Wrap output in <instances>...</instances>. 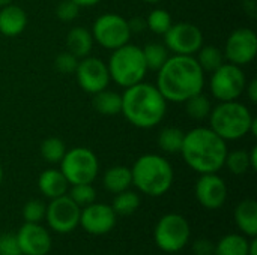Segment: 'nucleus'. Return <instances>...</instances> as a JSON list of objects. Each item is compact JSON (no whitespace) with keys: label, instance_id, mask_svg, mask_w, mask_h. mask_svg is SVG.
Returning <instances> with one entry per match:
<instances>
[{"label":"nucleus","instance_id":"1","mask_svg":"<svg viewBox=\"0 0 257 255\" xmlns=\"http://www.w3.org/2000/svg\"><path fill=\"white\" fill-rule=\"evenodd\" d=\"M157 72L155 86L167 102L182 104L203 90L205 72L194 56L173 54Z\"/></svg>","mask_w":257,"mask_h":255},{"label":"nucleus","instance_id":"2","mask_svg":"<svg viewBox=\"0 0 257 255\" xmlns=\"http://www.w3.org/2000/svg\"><path fill=\"white\" fill-rule=\"evenodd\" d=\"M227 152V144L221 137L211 128L199 126L184 135L179 153L191 170L206 174L218 173L224 167Z\"/></svg>","mask_w":257,"mask_h":255},{"label":"nucleus","instance_id":"3","mask_svg":"<svg viewBox=\"0 0 257 255\" xmlns=\"http://www.w3.org/2000/svg\"><path fill=\"white\" fill-rule=\"evenodd\" d=\"M167 111V101L155 84L137 83L122 93V110L125 119L136 128L151 129L158 126Z\"/></svg>","mask_w":257,"mask_h":255},{"label":"nucleus","instance_id":"4","mask_svg":"<svg viewBox=\"0 0 257 255\" xmlns=\"http://www.w3.org/2000/svg\"><path fill=\"white\" fill-rule=\"evenodd\" d=\"M133 185L149 197L164 195L173 185L175 173L170 162L157 153L140 156L133 168Z\"/></svg>","mask_w":257,"mask_h":255},{"label":"nucleus","instance_id":"5","mask_svg":"<svg viewBox=\"0 0 257 255\" xmlns=\"http://www.w3.org/2000/svg\"><path fill=\"white\" fill-rule=\"evenodd\" d=\"M251 111L241 102L224 101L209 113V128L224 141L241 140L250 131L253 122Z\"/></svg>","mask_w":257,"mask_h":255},{"label":"nucleus","instance_id":"6","mask_svg":"<svg viewBox=\"0 0 257 255\" xmlns=\"http://www.w3.org/2000/svg\"><path fill=\"white\" fill-rule=\"evenodd\" d=\"M107 68L110 80L123 89L143 81L146 72L149 71L142 48L130 42L111 51Z\"/></svg>","mask_w":257,"mask_h":255},{"label":"nucleus","instance_id":"7","mask_svg":"<svg viewBox=\"0 0 257 255\" xmlns=\"http://www.w3.org/2000/svg\"><path fill=\"white\" fill-rule=\"evenodd\" d=\"M60 164V171L69 185L92 183L99 171L96 155L87 147H74L66 150Z\"/></svg>","mask_w":257,"mask_h":255},{"label":"nucleus","instance_id":"8","mask_svg":"<svg viewBox=\"0 0 257 255\" xmlns=\"http://www.w3.org/2000/svg\"><path fill=\"white\" fill-rule=\"evenodd\" d=\"M191 236L188 221L178 213L164 215L155 225L154 239L157 246L169 254L179 252L185 248Z\"/></svg>","mask_w":257,"mask_h":255},{"label":"nucleus","instance_id":"9","mask_svg":"<svg viewBox=\"0 0 257 255\" xmlns=\"http://www.w3.org/2000/svg\"><path fill=\"white\" fill-rule=\"evenodd\" d=\"M92 38L105 50H116L131 39V30L128 26V20H125L119 14L107 12L99 15L92 26Z\"/></svg>","mask_w":257,"mask_h":255},{"label":"nucleus","instance_id":"10","mask_svg":"<svg viewBox=\"0 0 257 255\" xmlns=\"http://www.w3.org/2000/svg\"><path fill=\"white\" fill-rule=\"evenodd\" d=\"M247 86L245 74L241 66L233 63H223L214 72H211V93L220 102L224 101H236L244 92Z\"/></svg>","mask_w":257,"mask_h":255},{"label":"nucleus","instance_id":"11","mask_svg":"<svg viewBox=\"0 0 257 255\" xmlns=\"http://www.w3.org/2000/svg\"><path fill=\"white\" fill-rule=\"evenodd\" d=\"M80 212L81 207L74 203L69 195L65 194L57 198H53L47 204L45 221L53 231L66 234L77 228L80 222Z\"/></svg>","mask_w":257,"mask_h":255},{"label":"nucleus","instance_id":"12","mask_svg":"<svg viewBox=\"0 0 257 255\" xmlns=\"http://www.w3.org/2000/svg\"><path fill=\"white\" fill-rule=\"evenodd\" d=\"M164 45L173 54L194 56L203 45V33L193 23H176L164 33Z\"/></svg>","mask_w":257,"mask_h":255},{"label":"nucleus","instance_id":"13","mask_svg":"<svg viewBox=\"0 0 257 255\" xmlns=\"http://www.w3.org/2000/svg\"><path fill=\"white\" fill-rule=\"evenodd\" d=\"M257 56V35L248 27L235 29L224 45V59L236 66L251 63Z\"/></svg>","mask_w":257,"mask_h":255},{"label":"nucleus","instance_id":"14","mask_svg":"<svg viewBox=\"0 0 257 255\" xmlns=\"http://www.w3.org/2000/svg\"><path fill=\"white\" fill-rule=\"evenodd\" d=\"M74 74L77 75V81L80 87L90 95H95L107 89L111 81L107 63L92 56H86L80 59Z\"/></svg>","mask_w":257,"mask_h":255},{"label":"nucleus","instance_id":"15","mask_svg":"<svg viewBox=\"0 0 257 255\" xmlns=\"http://www.w3.org/2000/svg\"><path fill=\"white\" fill-rule=\"evenodd\" d=\"M117 215L114 213L113 207L104 203H92L81 209L80 212V222L78 225L83 230L93 236H101L113 230L116 225Z\"/></svg>","mask_w":257,"mask_h":255},{"label":"nucleus","instance_id":"16","mask_svg":"<svg viewBox=\"0 0 257 255\" xmlns=\"http://www.w3.org/2000/svg\"><path fill=\"white\" fill-rule=\"evenodd\" d=\"M196 198L205 209H220L227 200L226 182L217 173L202 174L196 183Z\"/></svg>","mask_w":257,"mask_h":255},{"label":"nucleus","instance_id":"17","mask_svg":"<svg viewBox=\"0 0 257 255\" xmlns=\"http://www.w3.org/2000/svg\"><path fill=\"white\" fill-rule=\"evenodd\" d=\"M23 255H47L51 249V236L39 224L24 222L15 234Z\"/></svg>","mask_w":257,"mask_h":255},{"label":"nucleus","instance_id":"18","mask_svg":"<svg viewBox=\"0 0 257 255\" xmlns=\"http://www.w3.org/2000/svg\"><path fill=\"white\" fill-rule=\"evenodd\" d=\"M27 27V14L14 3L0 8V33L3 36H18Z\"/></svg>","mask_w":257,"mask_h":255},{"label":"nucleus","instance_id":"19","mask_svg":"<svg viewBox=\"0 0 257 255\" xmlns=\"http://www.w3.org/2000/svg\"><path fill=\"white\" fill-rule=\"evenodd\" d=\"M38 188L44 197L53 200L60 195H65L68 192L69 183L60 170L48 168L41 173L38 179Z\"/></svg>","mask_w":257,"mask_h":255},{"label":"nucleus","instance_id":"20","mask_svg":"<svg viewBox=\"0 0 257 255\" xmlns=\"http://www.w3.org/2000/svg\"><path fill=\"white\" fill-rule=\"evenodd\" d=\"M235 222L238 228L248 237L257 236V203L254 200H242L235 209Z\"/></svg>","mask_w":257,"mask_h":255},{"label":"nucleus","instance_id":"21","mask_svg":"<svg viewBox=\"0 0 257 255\" xmlns=\"http://www.w3.org/2000/svg\"><path fill=\"white\" fill-rule=\"evenodd\" d=\"M93 47L92 33L81 26L72 27L66 35V48L72 53L77 59H83L90 54Z\"/></svg>","mask_w":257,"mask_h":255},{"label":"nucleus","instance_id":"22","mask_svg":"<svg viewBox=\"0 0 257 255\" xmlns=\"http://www.w3.org/2000/svg\"><path fill=\"white\" fill-rule=\"evenodd\" d=\"M102 185L111 194H119L122 191L130 189V186L133 185L131 168L125 165L110 167L102 176Z\"/></svg>","mask_w":257,"mask_h":255},{"label":"nucleus","instance_id":"23","mask_svg":"<svg viewBox=\"0 0 257 255\" xmlns=\"http://www.w3.org/2000/svg\"><path fill=\"white\" fill-rule=\"evenodd\" d=\"M93 107L99 114L116 116L122 110V95L117 92L104 89L93 95Z\"/></svg>","mask_w":257,"mask_h":255},{"label":"nucleus","instance_id":"24","mask_svg":"<svg viewBox=\"0 0 257 255\" xmlns=\"http://www.w3.org/2000/svg\"><path fill=\"white\" fill-rule=\"evenodd\" d=\"M248 239L241 234H227L217 245L214 255H248Z\"/></svg>","mask_w":257,"mask_h":255},{"label":"nucleus","instance_id":"25","mask_svg":"<svg viewBox=\"0 0 257 255\" xmlns=\"http://www.w3.org/2000/svg\"><path fill=\"white\" fill-rule=\"evenodd\" d=\"M185 132L176 126H167L158 134V146L166 153H179Z\"/></svg>","mask_w":257,"mask_h":255},{"label":"nucleus","instance_id":"26","mask_svg":"<svg viewBox=\"0 0 257 255\" xmlns=\"http://www.w3.org/2000/svg\"><path fill=\"white\" fill-rule=\"evenodd\" d=\"M203 72H214L224 63V54L215 45H202L196 57Z\"/></svg>","mask_w":257,"mask_h":255},{"label":"nucleus","instance_id":"27","mask_svg":"<svg viewBox=\"0 0 257 255\" xmlns=\"http://www.w3.org/2000/svg\"><path fill=\"white\" fill-rule=\"evenodd\" d=\"M142 51H143L146 66L151 71H158L166 63V60L169 59V50L166 48V45L158 44V42L146 44L142 48Z\"/></svg>","mask_w":257,"mask_h":255},{"label":"nucleus","instance_id":"28","mask_svg":"<svg viewBox=\"0 0 257 255\" xmlns=\"http://www.w3.org/2000/svg\"><path fill=\"white\" fill-rule=\"evenodd\" d=\"M139 206H140V197L136 192L130 191V189L116 194V197L113 200V204H111L114 213L120 215V216L133 215L139 209Z\"/></svg>","mask_w":257,"mask_h":255},{"label":"nucleus","instance_id":"29","mask_svg":"<svg viewBox=\"0 0 257 255\" xmlns=\"http://www.w3.org/2000/svg\"><path fill=\"white\" fill-rule=\"evenodd\" d=\"M185 107H187V113L191 119L194 120H205L209 117V113L212 110L211 107V102L208 99L206 95H203L202 92L188 98L185 102Z\"/></svg>","mask_w":257,"mask_h":255},{"label":"nucleus","instance_id":"30","mask_svg":"<svg viewBox=\"0 0 257 255\" xmlns=\"http://www.w3.org/2000/svg\"><path fill=\"white\" fill-rule=\"evenodd\" d=\"M66 153V146L63 140L57 137H48L41 143V155L48 164H59Z\"/></svg>","mask_w":257,"mask_h":255},{"label":"nucleus","instance_id":"31","mask_svg":"<svg viewBox=\"0 0 257 255\" xmlns=\"http://www.w3.org/2000/svg\"><path fill=\"white\" fill-rule=\"evenodd\" d=\"M224 167H227V170L235 174V176H242L245 174L248 170H251L250 165V156L247 150H233V152H227L226 159H224Z\"/></svg>","mask_w":257,"mask_h":255},{"label":"nucleus","instance_id":"32","mask_svg":"<svg viewBox=\"0 0 257 255\" xmlns=\"http://www.w3.org/2000/svg\"><path fill=\"white\" fill-rule=\"evenodd\" d=\"M172 24H173L172 15L166 9H161V8L151 11L146 18V29L154 32L155 35H164L170 29Z\"/></svg>","mask_w":257,"mask_h":255},{"label":"nucleus","instance_id":"33","mask_svg":"<svg viewBox=\"0 0 257 255\" xmlns=\"http://www.w3.org/2000/svg\"><path fill=\"white\" fill-rule=\"evenodd\" d=\"M71 200L77 203L80 207H84L87 204H92L96 200V191L92 186V183H78V185H71L69 194Z\"/></svg>","mask_w":257,"mask_h":255},{"label":"nucleus","instance_id":"34","mask_svg":"<svg viewBox=\"0 0 257 255\" xmlns=\"http://www.w3.org/2000/svg\"><path fill=\"white\" fill-rule=\"evenodd\" d=\"M45 210H47V206L41 200H36V198L29 200L23 207L24 222L39 224L42 219H45Z\"/></svg>","mask_w":257,"mask_h":255},{"label":"nucleus","instance_id":"35","mask_svg":"<svg viewBox=\"0 0 257 255\" xmlns=\"http://www.w3.org/2000/svg\"><path fill=\"white\" fill-rule=\"evenodd\" d=\"M78 60L72 53L62 51L60 54H57V57L54 59V68L60 72V74H74L78 65Z\"/></svg>","mask_w":257,"mask_h":255},{"label":"nucleus","instance_id":"36","mask_svg":"<svg viewBox=\"0 0 257 255\" xmlns=\"http://www.w3.org/2000/svg\"><path fill=\"white\" fill-rule=\"evenodd\" d=\"M78 14H80V6H77L72 0H60L56 8V17L63 23L74 21L78 17Z\"/></svg>","mask_w":257,"mask_h":255},{"label":"nucleus","instance_id":"37","mask_svg":"<svg viewBox=\"0 0 257 255\" xmlns=\"http://www.w3.org/2000/svg\"><path fill=\"white\" fill-rule=\"evenodd\" d=\"M0 255H21L15 234L6 233L0 236Z\"/></svg>","mask_w":257,"mask_h":255},{"label":"nucleus","instance_id":"38","mask_svg":"<svg viewBox=\"0 0 257 255\" xmlns=\"http://www.w3.org/2000/svg\"><path fill=\"white\" fill-rule=\"evenodd\" d=\"M193 252L196 255H214L215 245L206 239H199L193 245Z\"/></svg>","mask_w":257,"mask_h":255},{"label":"nucleus","instance_id":"39","mask_svg":"<svg viewBox=\"0 0 257 255\" xmlns=\"http://www.w3.org/2000/svg\"><path fill=\"white\" fill-rule=\"evenodd\" d=\"M128 26H130L131 33H140V32H143L146 29V20L137 17V18L128 20Z\"/></svg>","mask_w":257,"mask_h":255},{"label":"nucleus","instance_id":"40","mask_svg":"<svg viewBox=\"0 0 257 255\" xmlns=\"http://www.w3.org/2000/svg\"><path fill=\"white\" fill-rule=\"evenodd\" d=\"M245 92H247V96L250 98L251 102H257V80H251L250 83H247L245 86Z\"/></svg>","mask_w":257,"mask_h":255},{"label":"nucleus","instance_id":"41","mask_svg":"<svg viewBox=\"0 0 257 255\" xmlns=\"http://www.w3.org/2000/svg\"><path fill=\"white\" fill-rule=\"evenodd\" d=\"M248 156H250V165H251V170L254 171L257 170V147H251V150L248 152Z\"/></svg>","mask_w":257,"mask_h":255},{"label":"nucleus","instance_id":"42","mask_svg":"<svg viewBox=\"0 0 257 255\" xmlns=\"http://www.w3.org/2000/svg\"><path fill=\"white\" fill-rule=\"evenodd\" d=\"M77 6H80V8H90V6H95V5H98L101 0H72Z\"/></svg>","mask_w":257,"mask_h":255},{"label":"nucleus","instance_id":"43","mask_svg":"<svg viewBox=\"0 0 257 255\" xmlns=\"http://www.w3.org/2000/svg\"><path fill=\"white\" fill-rule=\"evenodd\" d=\"M251 240L248 242V255H257V240L256 237H250Z\"/></svg>","mask_w":257,"mask_h":255},{"label":"nucleus","instance_id":"44","mask_svg":"<svg viewBox=\"0 0 257 255\" xmlns=\"http://www.w3.org/2000/svg\"><path fill=\"white\" fill-rule=\"evenodd\" d=\"M248 134H251L253 137H257V119L256 117H253V122H251V125H250V131H248Z\"/></svg>","mask_w":257,"mask_h":255},{"label":"nucleus","instance_id":"45","mask_svg":"<svg viewBox=\"0 0 257 255\" xmlns=\"http://www.w3.org/2000/svg\"><path fill=\"white\" fill-rule=\"evenodd\" d=\"M14 0H0V8H3V6H6V5H11Z\"/></svg>","mask_w":257,"mask_h":255},{"label":"nucleus","instance_id":"46","mask_svg":"<svg viewBox=\"0 0 257 255\" xmlns=\"http://www.w3.org/2000/svg\"><path fill=\"white\" fill-rule=\"evenodd\" d=\"M3 168H2V165H0V185H2V182H3Z\"/></svg>","mask_w":257,"mask_h":255},{"label":"nucleus","instance_id":"47","mask_svg":"<svg viewBox=\"0 0 257 255\" xmlns=\"http://www.w3.org/2000/svg\"><path fill=\"white\" fill-rule=\"evenodd\" d=\"M143 2H146V3H158L161 0H143Z\"/></svg>","mask_w":257,"mask_h":255},{"label":"nucleus","instance_id":"48","mask_svg":"<svg viewBox=\"0 0 257 255\" xmlns=\"http://www.w3.org/2000/svg\"><path fill=\"white\" fill-rule=\"evenodd\" d=\"M21 255H23V254H21Z\"/></svg>","mask_w":257,"mask_h":255}]
</instances>
